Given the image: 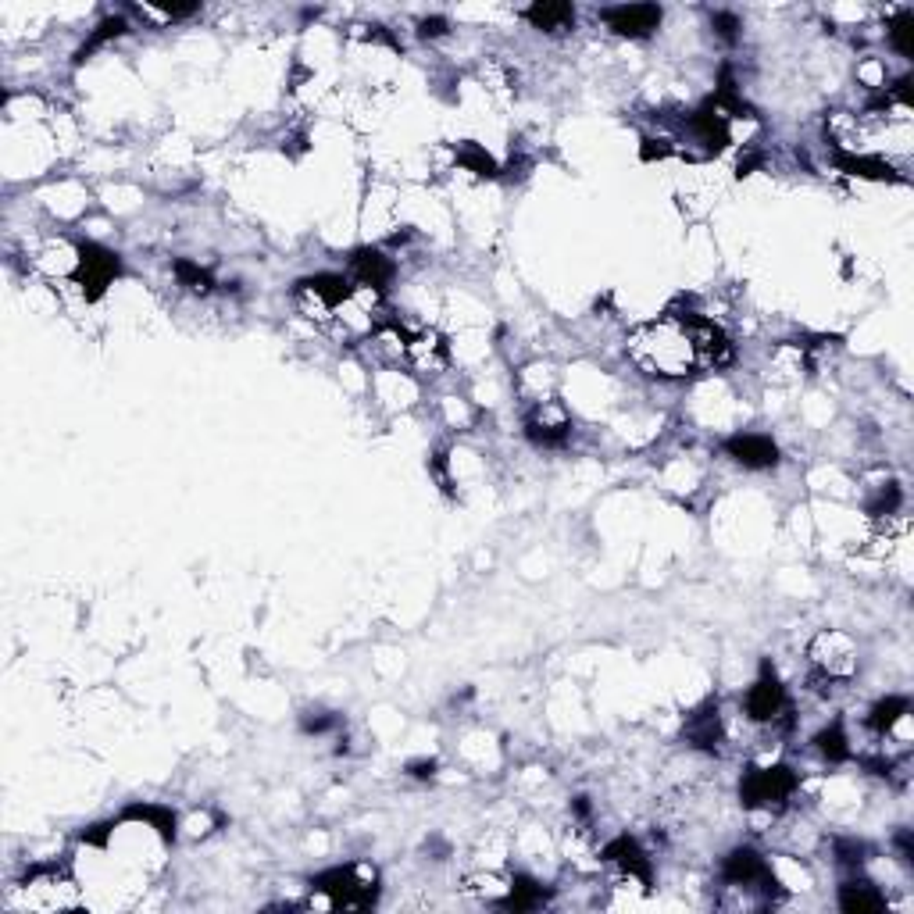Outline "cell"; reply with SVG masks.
<instances>
[{
  "mask_svg": "<svg viewBox=\"0 0 914 914\" xmlns=\"http://www.w3.org/2000/svg\"><path fill=\"white\" fill-rule=\"evenodd\" d=\"M711 25H715L718 36H725V40H736V33H740V18L729 15V11H718V15H711Z\"/></svg>",
  "mask_w": 914,
  "mask_h": 914,
  "instance_id": "obj_30",
  "label": "cell"
},
{
  "mask_svg": "<svg viewBox=\"0 0 914 914\" xmlns=\"http://www.w3.org/2000/svg\"><path fill=\"white\" fill-rule=\"evenodd\" d=\"M379 897V872L368 865H347L318 875L311 882V897L304 900L308 911H361L372 907Z\"/></svg>",
  "mask_w": 914,
  "mask_h": 914,
  "instance_id": "obj_2",
  "label": "cell"
},
{
  "mask_svg": "<svg viewBox=\"0 0 914 914\" xmlns=\"http://www.w3.org/2000/svg\"><path fill=\"white\" fill-rule=\"evenodd\" d=\"M522 15H525V22H529L532 29H540V33H565V29L575 25V8L565 4V0H540V4L525 8Z\"/></svg>",
  "mask_w": 914,
  "mask_h": 914,
  "instance_id": "obj_15",
  "label": "cell"
},
{
  "mask_svg": "<svg viewBox=\"0 0 914 914\" xmlns=\"http://www.w3.org/2000/svg\"><path fill=\"white\" fill-rule=\"evenodd\" d=\"M543 900H547V893H543L532 879L518 875V879H511V886H507V897L497 900V904L507 907V911H532V907H540Z\"/></svg>",
  "mask_w": 914,
  "mask_h": 914,
  "instance_id": "obj_20",
  "label": "cell"
},
{
  "mask_svg": "<svg viewBox=\"0 0 914 914\" xmlns=\"http://www.w3.org/2000/svg\"><path fill=\"white\" fill-rule=\"evenodd\" d=\"M457 161L475 175H497V161H493L482 147H475V143H461V147H457Z\"/></svg>",
  "mask_w": 914,
  "mask_h": 914,
  "instance_id": "obj_26",
  "label": "cell"
},
{
  "mask_svg": "<svg viewBox=\"0 0 914 914\" xmlns=\"http://www.w3.org/2000/svg\"><path fill=\"white\" fill-rule=\"evenodd\" d=\"M350 272H354V283L383 290V286L393 279V261L386 258V254H379V250H358V254L350 258Z\"/></svg>",
  "mask_w": 914,
  "mask_h": 914,
  "instance_id": "obj_16",
  "label": "cell"
},
{
  "mask_svg": "<svg viewBox=\"0 0 914 914\" xmlns=\"http://www.w3.org/2000/svg\"><path fill=\"white\" fill-rule=\"evenodd\" d=\"M175 279H179V286H183V290L200 293V297H208V293L215 290L211 275L204 272L200 265H193V261H175Z\"/></svg>",
  "mask_w": 914,
  "mask_h": 914,
  "instance_id": "obj_24",
  "label": "cell"
},
{
  "mask_svg": "<svg viewBox=\"0 0 914 914\" xmlns=\"http://www.w3.org/2000/svg\"><path fill=\"white\" fill-rule=\"evenodd\" d=\"M722 879L729 882V886H743V890H757V886L768 890V893L775 890V879H772V872H768L765 857L757 854V850H750V847L732 850V854L725 857Z\"/></svg>",
  "mask_w": 914,
  "mask_h": 914,
  "instance_id": "obj_9",
  "label": "cell"
},
{
  "mask_svg": "<svg viewBox=\"0 0 914 914\" xmlns=\"http://www.w3.org/2000/svg\"><path fill=\"white\" fill-rule=\"evenodd\" d=\"M840 907L847 914H872L886 907V897L875 890L872 882H847L840 890Z\"/></svg>",
  "mask_w": 914,
  "mask_h": 914,
  "instance_id": "obj_18",
  "label": "cell"
},
{
  "mask_svg": "<svg viewBox=\"0 0 914 914\" xmlns=\"http://www.w3.org/2000/svg\"><path fill=\"white\" fill-rule=\"evenodd\" d=\"M836 165L850 175H861V179H879V183L882 179H886V183L897 179V172H893L890 161L875 158V154H836Z\"/></svg>",
  "mask_w": 914,
  "mask_h": 914,
  "instance_id": "obj_19",
  "label": "cell"
},
{
  "mask_svg": "<svg viewBox=\"0 0 914 914\" xmlns=\"http://www.w3.org/2000/svg\"><path fill=\"white\" fill-rule=\"evenodd\" d=\"M418 33H422L425 40H429V36H443V33H447V18H440V15H436V18H422Z\"/></svg>",
  "mask_w": 914,
  "mask_h": 914,
  "instance_id": "obj_31",
  "label": "cell"
},
{
  "mask_svg": "<svg viewBox=\"0 0 914 914\" xmlns=\"http://www.w3.org/2000/svg\"><path fill=\"white\" fill-rule=\"evenodd\" d=\"M725 450H729V457L736 461V465L743 468H775L779 465V447H775L768 436H732L729 443H725Z\"/></svg>",
  "mask_w": 914,
  "mask_h": 914,
  "instance_id": "obj_14",
  "label": "cell"
},
{
  "mask_svg": "<svg viewBox=\"0 0 914 914\" xmlns=\"http://www.w3.org/2000/svg\"><path fill=\"white\" fill-rule=\"evenodd\" d=\"M125 29H129V25H125V18H104V22L97 25V33H93L90 40L83 43V50H79V58H75V61H83L86 54H90V50L104 47L108 40H118V36H122Z\"/></svg>",
  "mask_w": 914,
  "mask_h": 914,
  "instance_id": "obj_27",
  "label": "cell"
},
{
  "mask_svg": "<svg viewBox=\"0 0 914 914\" xmlns=\"http://www.w3.org/2000/svg\"><path fill=\"white\" fill-rule=\"evenodd\" d=\"M125 818H136V822H150L161 832V840H175V815L168 807H154V804H136L125 811Z\"/></svg>",
  "mask_w": 914,
  "mask_h": 914,
  "instance_id": "obj_23",
  "label": "cell"
},
{
  "mask_svg": "<svg viewBox=\"0 0 914 914\" xmlns=\"http://www.w3.org/2000/svg\"><path fill=\"white\" fill-rule=\"evenodd\" d=\"M604 25L611 33L629 36V40H643L661 25V8L657 4H618V8H604L600 11Z\"/></svg>",
  "mask_w": 914,
  "mask_h": 914,
  "instance_id": "obj_8",
  "label": "cell"
},
{
  "mask_svg": "<svg viewBox=\"0 0 914 914\" xmlns=\"http://www.w3.org/2000/svg\"><path fill=\"white\" fill-rule=\"evenodd\" d=\"M686 740H690L697 750L715 754L718 743H722V722H718V707L707 704L704 711L690 715V722H686Z\"/></svg>",
  "mask_w": 914,
  "mask_h": 914,
  "instance_id": "obj_17",
  "label": "cell"
},
{
  "mask_svg": "<svg viewBox=\"0 0 914 914\" xmlns=\"http://www.w3.org/2000/svg\"><path fill=\"white\" fill-rule=\"evenodd\" d=\"M897 847H900V857H904L907 865L914 861V840H911V832H900L897 836Z\"/></svg>",
  "mask_w": 914,
  "mask_h": 914,
  "instance_id": "obj_34",
  "label": "cell"
},
{
  "mask_svg": "<svg viewBox=\"0 0 914 914\" xmlns=\"http://www.w3.org/2000/svg\"><path fill=\"white\" fill-rule=\"evenodd\" d=\"M690 322V333H693V347H697V361L700 368H725L732 361V343L729 336L718 329L711 318H700V315H686Z\"/></svg>",
  "mask_w": 914,
  "mask_h": 914,
  "instance_id": "obj_10",
  "label": "cell"
},
{
  "mask_svg": "<svg viewBox=\"0 0 914 914\" xmlns=\"http://www.w3.org/2000/svg\"><path fill=\"white\" fill-rule=\"evenodd\" d=\"M790 707H786V690H782V682L775 679L772 668H761V679L750 686L747 693V715L754 718V722H779L782 715H786Z\"/></svg>",
  "mask_w": 914,
  "mask_h": 914,
  "instance_id": "obj_11",
  "label": "cell"
},
{
  "mask_svg": "<svg viewBox=\"0 0 914 914\" xmlns=\"http://www.w3.org/2000/svg\"><path fill=\"white\" fill-rule=\"evenodd\" d=\"M408 361L415 372H425V375H436V372H443L447 368V361H450V350H447V343H443V336L440 333H433V329H425V333H415L411 336V343H408Z\"/></svg>",
  "mask_w": 914,
  "mask_h": 914,
  "instance_id": "obj_13",
  "label": "cell"
},
{
  "mask_svg": "<svg viewBox=\"0 0 914 914\" xmlns=\"http://www.w3.org/2000/svg\"><path fill=\"white\" fill-rule=\"evenodd\" d=\"M122 272V261H118V254H111V250L97 247V243H83L79 247V265H75V286L83 290L86 300H97L100 293L108 290L111 279Z\"/></svg>",
  "mask_w": 914,
  "mask_h": 914,
  "instance_id": "obj_6",
  "label": "cell"
},
{
  "mask_svg": "<svg viewBox=\"0 0 914 914\" xmlns=\"http://www.w3.org/2000/svg\"><path fill=\"white\" fill-rule=\"evenodd\" d=\"M911 33H914V11H911V8H904V11H900V15L890 22V43H893V50H897L900 58H911V54H914Z\"/></svg>",
  "mask_w": 914,
  "mask_h": 914,
  "instance_id": "obj_25",
  "label": "cell"
},
{
  "mask_svg": "<svg viewBox=\"0 0 914 914\" xmlns=\"http://www.w3.org/2000/svg\"><path fill=\"white\" fill-rule=\"evenodd\" d=\"M836 854H840V865L861 868V865H865V854H868V850L861 847V843H840V847H836Z\"/></svg>",
  "mask_w": 914,
  "mask_h": 914,
  "instance_id": "obj_29",
  "label": "cell"
},
{
  "mask_svg": "<svg viewBox=\"0 0 914 914\" xmlns=\"http://www.w3.org/2000/svg\"><path fill=\"white\" fill-rule=\"evenodd\" d=\"M408 772L415 775V779H429V775L436 772V761H411Z\"/></svg>",
  "mask_w": 914,
  "mask_h": 914,
  "instance_id": "obj_33",
  "label": "cell"
},
{
  "mask_svg": "<svg viewBox=\"0 0 914 914\" xmlns=\"http://www.w3.org/2000/svg\"><path fill=\"white\" fill-rule=\"evenodd\" d=\"M525 436L536 447H561L572 436V418L557 400H543L532 408V415L525 418Z\"/></svg>",
  "mask_w": 914,
  "mask_h": 914,
  "instance_id": "obj_7",
  "label": "cell"
},
{
  "mask_svg": "<svg viewBox=\"0 0 914 914\" xmlns=\"http://www.w3.org/2000/svg\"><path fill=\"white\" fill-rule=\"evenodd\" d=\"M18 904L25 911H75L83 907V893L65 868H33L18 886Z\"/></svg>",
  "mask_w": 914,
  "mask_h": 914,
  "instance_id": "obj_3",
  "label": "cell"
},
{
  "mask_svg": "<svg viewBox=\"0 0 914 914\" xmlns=\"http://www.w3.org/2000/svg\"><path fill=\"white\" fill-rule=\"evenodd\" d=\"M604 861L611 868H618L622 875H629V879H636L640 886H650V879H654V872H650V857L643 854V847L632 840V836H618L615 843H607Z\"/></svg>",
  "mask_w": 914,
  "mask_h": 914,
  "instance_id": "obj_12",
  "label": "cell"
},
{
  "mask_svg": "<svg viewBox=\"0 0 914 914\" xmlns=\"http://www.w3.org/2000/svg\"><path fill=\"white\" fill-rule=\"evenodd\" d=\"M900 500H904V493H900V486L897 482H886V490L879 493V500L875 504H868V515H875V518H893L900 511Z\"/></svg>",
  "mask_w": 914,
  "mask_h": 914,
  "instance_id": "obj_28",
  "label": "cell"
},
{
  "mask_svg": "<svg viewBox=\"0 0 914 914\" xmlns=\"http://www.w3.org/2000/svg\"><path fill=\"white\" fill-rule=\"evenodd\" d=\"M625 354L640 372L654 375V379H686V375L700 372L690 322L675 311L636 325L625 340Z\"/></svg>",
  "mask_w": 914,
  "mask_h": 914,
  "instance_id": "obj_1",
  "label": "cell"
},
{
  "mask_svg": "<svg viewBox=\"0 0 914 914\" xmlns=\"http://www.w3.org/2000/svg\"><path fill=\"white\" fill-rule=\"evenodd\" d=\"M793 793H797V775H793L786 765L754 768V772H747V779H743V786H740L743 807H750V811H768V815H775V811H782V807L790 804Z\"/></svg>",
  "mask_w": 914,
  "mask_h": 914,
  "instance_id": "obj_4",
  "label": "cell"
},
{
  "mask_svg": "<svg viewBox=\"0 0 914 914\" xmlns=\"http://www.w3.org/2000/svg\"><path fill=\"white\" fill-rule=\"evenodd\" d=\"M815 747H818V754H822L825 761H832V765H840V761H847V757H850V740H847V732H843L840 722H832L829 729L818 732Z\"/></svg>",
  "mask_w": 914,
  "mask_h": 914,
  "instance_id": "obj_22",
  "label": "cell"
},
{
  "mask_svg": "<svg viewBox=\"0 0 914 914\" xmlns=\"http://www.w3.org/2000/svg\"><path fill=\"white\" fill-rule=\"evenodd\" d=\"M340 722V718H333V715H318V718H304V729L308 732H325V729H333V725Z\"/></svg>",
  "mask_w": 914,
  "mask_h": 914,
  "instance_id": "obj_32",
  "label": "cell"
},
{
  "mask_svg": "<svg viewBox=\"0 0 914 914\" xmlns=\"http://www.w3.org/2000/svg\"><path fill=\"white\" fill-rule=\"evenodd\" d=\"M904 715H911V704H907V697H886V700H879V704L872 707L868 725H872V732H879V736H890L893 725H897Z\"/></svg>",
  "mask_w": 914,
  "mask_h": 914,
  "instance_id": "obj_21",
  "label": "cell"
},
{
  "mask_svg": "<svg viewBox=\"0 0 914 914\" xmlns=\"http://www.w3.org/2000/svg\"><path fill=\"white\" fill-rule=\"evenodd\" d=\"M807 657H811L815 672L825 675V679L843 682L857 672V643L840 629L818 632L815 640H811V647H807Z\"/></svg>",
  "mask_w": 914,
  "mask_h": 914,
  "instance_id": "obj_5",
  "label": "cell"
}]
</instances>
